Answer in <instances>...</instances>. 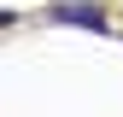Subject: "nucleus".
<instances>
[{"label": "nucleus", "mask_w": 123, "mask_h": 117, "mask_svg": "<svg viewBox=\"0 0 123 117\" xmlns=\"http://www.w3.org/2000/svg\"><path fill=\"white\" fill-rule=\"evenodd\" d=\"M41 23H65V29L111 35V12H105L100 0H59V6H41Z\"/></svg>", "instance_id": "f257e3e1"}]
</instances>
